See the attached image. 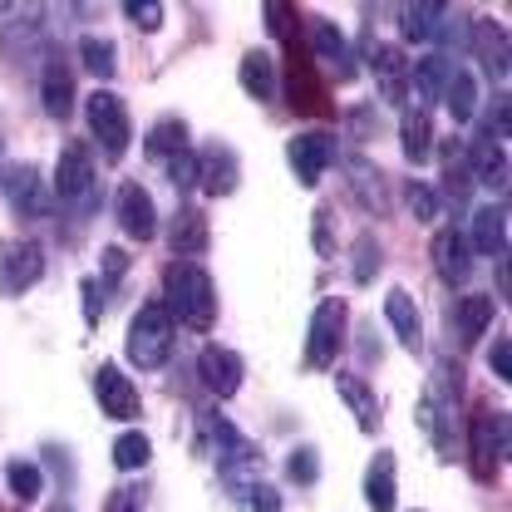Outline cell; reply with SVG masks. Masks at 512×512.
<instances>
[{
  "mask_svg": "<svg viewBox=\"0 0 512 512\" xmlns=\"http://www.w3.org/2000/svg\"><path fill=\"white\" fill-rule=\"evenodd\" d=\"M94 399H99V414H109V419H119V424H124V419H138V384L128 380L114 360L94 370Z\"/></svg>",
  "mask_w": 512,
  "mask_h": 512,
  "instance_id": "obj_12",
  "label": "cell"
},
{
  "mask_svg": "<svg viewBox=\"0 0 512 512\" xmlns=\"http://www.w3.org/2000/svg\"><path fill=\"white\" fill-rule=\"evenodd\" d=\"M148 458H153L148 434H133V429H128V434H119V439H114V468H119V473H138Z\"/></svg>",
  "mask_w": 512,
  "mask_h": 512,
  "instance_id": "obj_38",
  "label": "cell"
},
{
  "mask_svg": "<svg viewBox=\"0 0 512 512\" xmlns=\"http://www.w3.org/2000/svg\"><path fill=\"white\" fill-rule=\"evenodd\" d=\"M508 453V409H478L468 424V473L478 483H493Z\"/></svg>",
  "mask_w": 512,
  "mask_h": 512,
  "instance_id": "obj_4",
  "label": "cell"
},
{
  "mask_svg": "<svg viewBox=\"0 0 512 512\" xmlns=\"http://www.w3.org/2000/svg\"><path fill=\"white\" fill-rule=\"evenodd\" d=\"M468 252L493 256V261H503V256H508V207H503V202H498V207L488 202V207H478V212H473Z\"/></svg>",
  "mask_w": 512,
  "mask_h": 512,
  "instance_id": "obj_18",
  "label": "cell"
},
{
  "mask_svg": "<svg viewBox=\"0 0 512 512\" xmlns=\"http://www.w3.org/2000/svg\"><path fill=\"white\" fill-rule=\"evenodd\" d=\"M237 178H242V163H237L232 143H217L212 138L197 153V188L207 192V197H227V192H237Z\"/></svg>",
  "mask_w": 512,
  "mask_h": 512,
  "instance_id": "obj_13",
  "label": "cell"
},
{
  "mask_svg": "<svg viewBox=\"0 0 512 512\" xmlns=\"http://www.w3.org/2000/svg\"><path fill=\"white\" fill-rule=\"evenodd\" d=\"M237 79H242V89L252 94L256 104H271L276 99V60H271V50H247Z\"/></svg>",
  "mask_w": 512,
  "mask_h": 512,
  "instance_id": "obj_27",
  "label": "cell"
},
{
  "mask_svg": "<svg viewBox=\"0 0 512 512\" xmlns=\"http://www.w3.org/2000/svg\"><path fill=\"white\" fill-rule=\"evenodd\" d=\"M345 301L340 296H325L316 306V316H311V330H306V370H330L335 365V355L345 350Z\"/></svg>",
  "mask_w": 512,
  "mask_h": 512,
  "instance_id": "obj_8",
  "label": "cell"
},
{
  "mask_svg": "<svg viewBox=\"0 0 512 512\" xmlns=\"http://www.w3.org/2000/svg\"><path fill=\"white\" fill-rule=\"evenodd\" d=\"M394 453L380 448L375 458H370V468H365V503L370 512H394Z\"/></svg>",
  "mask_w": 512,
  "mask_h": 512,
  "instance_id": "obj_28",
  "label": "cell"
},
{
  "mask_svg": "<svg viewBox=\"0 0 512 512\" xmlns=\"http://www.w3.org/2000/svg\"><path fill=\"white\" fill-rule=\"evenodd\" d=\"M399 148H404V158L419 168V163H429V153H434V124H429V109L419 104V109H404V119H399Z\"/></svg>",
  "mask_w": 512,
  "mask_h": 512,
  "instance_id": "obj_26",
  "label": "cell"
},
{
  "mask_svg": "<svg viewBox=\"0 0 512 512\" xmlns=\"http://www.w3.org/2000/svg\"><path fill=\"white\" fill-rule=\"evenodd\" d=\"M429 252H434V271L444 276L448 286H463V281H468V271H473V252H468V237H463L458 227H439Z\"/></svg>",
  "mask_w": 512,
  "mask_h": 512,
  "instance_id": "obj_17",
  "label": "cell"
},
{
  "mask_svg": "<svg viewBox=\"0 0 512 512\" xmlns=\"http://www.w3.org/2000/svg\"><path fill=\"white\" fill-rule=\"evenodd\" d=\"M188 148V124L183 119H158V124L148 128V153L153 158H173V153H183Z\"/></svg>",
  "mask_w": 512,
  "mask_h": 512,
  "instance_id": "obj_37",
  "label": "cell"
},
{
  "mask_svg": "<svg viewBox=\"0 0 512 512\" xmlns=\"http://www.w3.org/2000/svg\"><path fill=\"white\" fill-rule=\"evenodd\" d=\"M350 173H355V188H360V197H365V207H375V212H384V188H380V173L370 168V163H350Z\"/></svg>",
  "mask_w": 512,
  "mask_h": 512,
  "instance_id": "obj_42",
  "label": "cell"
},
{
  "mask_svg": "<svg viewBox=\"0 0 512 512\" xmlns=\"http://www.w3.org/2000/svg\"><path fill=\"white\" fill-rule=\"evenodd\" d=\"M55 192L74 212H94L99 202V178H94V158L84 143H64L60 163H55Z\"/></svg>",
  "mask_w": 512,
  "mask_h": 512,
  "instance_id": "obj_7",
  "label": "cell"
},
{
  "mask_svg": "<svg viewBox=\"0 0 512 512\" xmlns=\"http://www.w3.org/2000/svg\"><path fill=\"white\" fill-rule=\"evenodd\" d=\"M404 202H409L414 222H439V192L429 188V183H409V188H404Z\"/></svg>",
  "mask_w": 512,
  "mask_h": 512,
  "instance_id": "obj_41",
  "label": "cell"
},
{
  "mask_svg": "<svg viewBox=\"0 0 512 512\" xmlns=\"http://www.w3.org/2000/svg\"><path fill=\"white\" fill-rule=\"evenodd\" d=\"M286 89H291V109H296V114H330V104H325V84L316 79V64L306 60V55H296V50H291Z\"/></svg>",
  "mask_w": 512,
  "mask_h": 512,
  "instance_id": "obj_19",
  "label": "cell"
},
{
  "mask_svg": "<svg viewBox=\"0 0 512 512\" xmlns=\"http://www.w3.org/2000/svg\"><path fill=\"white\" fill-rule=\"evenodd\" d=\"M5 488H10V498H15V503H35V498H40V488H45V478H40V468H35V463L10 458V463H5Z\"/></svg>",
  "mask_w": 512,
  "mask_h": 512,
  "instance_id": "obj_35",
  "label": "cell"
},
{
  "mask_svg": "<svg viewBox=\"0 0 512 512\" xmlns=\"http://www.w3.org/2000/svg\"><path fill=\"white\" fill-rule=\"evenodd\" d=\"M316 247L330 252V212H316Z\"/></svg>",
  "mask_w": 512,
  "mask_h": 512,
  "instance_id": "obj_50",
  "label": "cell"
},
{
  "mask_svg": "<svg viewBox=\"0 0 512 512\" xmlns=\"http://www.w3.org/2000/svg\"><path fill=\"white\" fill-rule=\"evenodd\" d=\"M84 119H89V133L99 138V153L109 158V163H119L128 153V109L124 99L114 94V89H94L89 99H84Z\"/></svg>",
  "mask_w": 512,
  "mask_h": 512,
  "instance_id": "obj_6",
  "label": "cell"
},
{
  "mask_svg": "<svg viewBox=\"0 0 512 512\" xmlns=\"http://www.w3.org/2000/svg\"><path fill=\"white\" fill-rule=\"evenodd\" d=\"M202 434L212 439V458H217L222 478H247L261 468V448L247 434H237L227 414H202Z\"/></svg>",
  "mask_w": 512,
  "mask_h": 512,
  "instance_id": "obj_5",
  "label": "cell"
},
{
  "mask_svg": "<svg viewBox=\"0 0 512 512\" xmlns=\"http://www.w3.org/2000/svg\"><path fill=\"white\" fill-rule=\"evenodd\" d=\"M104 512H143V493H138V488H114Z\"/></svg>",
  "mask_w": 512,
  "mask_h": 512,
  "instance_id": "obj_48",
  "label": "cell"
},
{
  "mask_svg": "<svg viewBox=\"0 0 512 512\" xmlns=\"http://www.w3.org/2000/svg\"><path fill=\"white\" fill-rule=\"evenodd\" d=\"M335 394L350 404V414H355V424H360L365 434L380 429V399H375V389L360 380V375H335Z\"/></svg>",
  "mask_w": 512,
  "mask_h": 512,
  "instance_id": "obj_24",
  "label": "cell"
},
{
  "mask_svg": "<svg viewBox=\"0 0 512 512\" xmlns=\"http://www.w3.org/2000/svg\"><path fill=\"white\" fill-rule=\"evenodd\" d=\"M163 296H168V316H178L188 330H212L217 320V286L197 261H173L163 271Z\"/></svg>",
  "mask_w": 512,
  "mask_h": 512,
  "instance_id": "obj_1",
  "label": "cell"
},
{
  "mask_svg": "<svg viewBox=\"0 0 512 512\" xmlns=\"http://www.w3.org/2000/svg\"><path fill=\"white\" fill-rule=\"evenodd\" d=\"M124 350H128V360H133L138 370H163L168 355H173V316H168L158 301L138 306V316L128 320Z\"/></svg>",
  "mask_w": 512,
  "mask_h": 512,
  "instance_id": "obj_3",
  "label": "cell"
},
{
  "mask_svg": "<svg viewBox=\"0 0 512 512\" xmlns=\"http://www.w3.org/2000/svg\"><path fill=\"white\" fill-rule=\"evenodd\" d=\"M444 10L448 5H434V0H424V5H404V20H399L404 40H434V30H439Z\"/></svg>",
  "mask_w": 512,
  "mask_h": 512,
  "instance_id": "obj_36",
  "label": "cell"
},
{
  "mask_svg": "<svg viewBox=\"0 0 512 512\" xmlns=\"http://www.w3.org/2000/svg\"><path fill=\"white\" fill-rule=\"evenodd\" d=\"M45 276V252L35 242H10L0 247V296H20Z\"/></svg>",
  "mask_w": 512,
  "mask_h": 512,
  "instance_id": "obj_11",
  "label": "cell"
},
{
  "mask_svg": "<svg viewBox=\"0 0 512 512\" xmlns=\"http://www.w3.org/2000/svg\"><path fill=\"white\" fill-rule=\"evenodd\" d=\"M79 60H84V69H89L99 84H109L114 69H119V50H114V40H104V35H84V40H79Z\"/></svg>",
  "mask_w": 512,
  "mask_h": 512,
  "instance_id": "obj_34",
  "label": "cell"
},
{
  "mask_svg": "<svg viewBox=\"0 0 512 512\" xmlns=\"http://www.w3.org/2000/svg\"><path fill=\"white\" fill-rule=\"evenodd\" d=\"M0 192H5L10 212H15V217H25V222H40V217L50 212V192H45V178H40V168H35V163L5 168Z\"/></svg>",
  "mask_w": 512,
  "mask_h": 512,
  "instance_id": "obj_9",
  "label": "cell"
},
{
  "mask_svg": "<svg viewBox=\"0 0 512 512\" xmlns=\"http://www.w3.org/2000/svg\"><path fill=\"white\" fill-rule=\"evenodd\" d=\"M40 99H45V114L50 119H69L74 114V74L64 60H50L40 74Z\"/></svg>",
  "mask_w": 512,
  "mask_h": 512,
  "instance_id": "obj_22",
  "label": "cell"
},
{
  "mask_svg": "<svg viewBox=\"0 0 512 512\" xmlns=\"http://www.w3.org/2000/svg\"><path fill=\"white\" fill-rule=\"evenodd\" d=\"M463 168H468L473 183H483V188H493V192H508V153H503V143H493V138H473Z\"/></svg>",
  "mask_w": 512,
  "mask_h": 512,
  "instance_id": "obj_20",
  "label": "cell"
},
{
  "mask_svg": "<svg viewBox=\"0 0 512 512\" xmlns=\"http://www.w3.org/2000/svg\"><path fill=\"white\" fill-rule=\"evenodd\" d=\"M0 148H5V143H0ZM0 178H5V173H0Z\"/></svg>",
  "mask_w": 512,
  "mask_h": 512,
  "instance_id": "obj_52",
  "label": "cell"
},
{
  "mask_svg": "<svg viewBox=\"0 0 512 512\" xmlns=\"http://www.w3.org/2000/svg\"><path fill=\"white\" fill-rule=\"evenodd\" d=\"M384 320H389V330L399 335L404 350H419V345H424V320H419V306H414V296H409L404 286H394V291L384 296Z\"/></svg>",
  "mask_w": 512,
  "mask_h": 512,
  "instance_id": "obj_21",
  "label": "cell"
},
{
  "mask_svg": "<svg viewBox=\"0 0 512 512\" xmlns=\"http://www.w3.org/2000/svg\"><path fill=\"white\" fill-rule=\"evenodd\" d=\"M197 375L207 384V394H217V399H232L237 389H242V355L237 350H227V345H207L202 355H197Z\"/></svg>",
  "mask_w": 512,
  "mask_h": 512,
  "instance_id": "obj_15",
  "label": "cell"
},
{
  "mask_svg": "<svg viewBox=\"0 0 512 512\" xmlns=\"http://www.w3.org/2000/svg\"><path fill=\"white\" fill-rule=\"evenodd\" d=\"M380 266H384V256H380V242H375L370 232H360V237H355V281H360V286H370Z\"/></svg>",
  "mask_w": 512,
  "mask_h": 512,
  "instance_id": "obj_40",
  "label": "cell"
},
{
  "mask_svg": "<svg viewBox=\"0 0 512 512\" xmlns=\"http://www.w3.org/2000/svg\"><path fill=\"white\" fill-rule=\"evenodd\" d=\"M458 394H463V370L439 360L434 365V380L419 399V424L429 429V439L439 444L444 458H453V419H458Z\"/></svg>",
  "mask_w": 512,
  "mask_h": 512,
  "instance_id": "obj_2",
  "label": "cell"
},
{
  "mask_svg": "<svg viewBox=\"0 0 512 512\" xmlns=\"http://www.w3.org/2000/svg\"><path fill=\"white\" fill-rule=\"evenodd\" d=\"M286 158H291V173L301 188H316L325 178V168L335 163V138L330 133H296L286 143Z\"/></svg>",
  "mask_w": 512,
  "mask_h": 512,
  "instance_id": "obj_10",
  "label": "cell"
},
{
  "mask_svg": "<svg viewBox=\"0 0 512 512\" xmlns=\"http://www.w3.org/2000/svg\"><path fill=\"white\" fill-rule=\"evenodd\" d=\"M311 55L325 64V74H330L335 84H350V79H355V50H350V40L335 30V20H316V25H311Z\"/></svg>",
  "mask_w": 512,
  "mask_h": 512,
  "instance_id": "obj_14",
  "label": "cell"
},
{
  "mask_svg": "<svg viewBox=\"0 0 512 512\" xmlns=\"http://www.w3.org/2000/svg\"><path fill=\"white\" fill-rule=\"evenodd\" d=\"M168 247L178 261H192V256L207 252V217L197 212V207H183L178 217H173V227H168Z\"/></svg>",
  "mask_w": 512,
  "mask_h": 512,
  "instance_id": "obj_25",
  "label": "cell"
},
{
  "mask_svg": "<svg viewBox=\"0 0 512 512\" xmlns=\"http://www.w3.org/2000/svg\"><path fill=\"white\" fill-rule=\"evenodd\" d=\"M124 15L133 20V25H138V30H148V35L163 25V5H158V0H128Z\"/></svg>",
  "mask_w": 512,
  "mask_h": 512,
  "instance_id": "obj_44",
  "label": "cell"
},
{
  "mask_svg": "<svg viewBox=\"0 0 512 512\" xmlns=\"http://www.w3.org/2000/svg\"><path fill=\"white\" fill-rule=\"evenodd\" d=\"M488 370H493L503 384L512 380V340L508 335H498V340H493V350H488Z\"/></svg>",
  "mask_w": 512,
  "mask_h": 512,
  "instance_id": "obj_46",
  "label": "cell"
},
{
  "mask_svg": "<svg viewBox=\"0 0 512 512\" xmlns=\"http://www.w3.org/2000/svg\"><path fill=\"white\" fill-rule=\"evenodd\" d=\"M227 498L237 512H281V493L261 478H227Z\"/></svg>",
  "mask_w": 512,
  "mask_h": 512,
  "instance_id": "obj_31",
  "label": "cell"
},
{
  "mask_svg": "<svg viewBox=\"0 0 512 512\" xmlns=\"http://www.w3.org/2000/svg\"><path fill=\"white\" fill-rule=\"evenodd\" d=\"M168 183H173L178 192L197 188V153H192V148H183V153L168 158Z\"/></svg>",
  "mask_w": 512,
  "mask_h": 512,
  "instance_id": "obj_43",
  "label": "cell"
},
{
  "mask_svg": "<svg viewBox=\"0 0 512 512\" xmlns=\"http://www.w3.org/2000/svg\"><path fill=\"white\" fill-rule=\"evenodd\" d=\"M468 45L483 55V69L508 79V35L493 25V20H468Z\"/></svg>",
  "mask_w": 512,
  "mask_h": 512,
  "instance_id": "obj_23",
  "label": "cell"
},
{
  "mask_svg": "<svg viewBox=\"0 0 512 512\" xmlns=\"http://www.w3.org/2000/svg\"><path fill=\"white\" fill-rule=\"evenodd\" d=\"M448 104V114H453V124H468L473 114H478V84H473V74L463 69V64H453L444 79V94H439Z\"/></svg>",
  "mask_w": 512,
  "mask_h": 512,
  "instance_id": "obj_29",
  "label": "cell"
},
{
  "mask_svg": "<svg viewBox=\"0 0 512 512\" xmlns=\"http://www.w3.org/2000/svg\"><path fill=\"white\" fill-rule=\"evenodd\" d=\"M99 256H104V276H109V281H119V276L128 271V252H124V247H104Z\"/></svg>",
  "mask_w": 512,
  "mask_h": 512,
  "instance_id": "obj_49",
  "label": "cell"
},
{
  "mask_svg": "<svg viewBox=\"0 0 512 512\" xmlns=\"http://www.w3.org/2000/svg\"><path fill=\"white\" fill-rule=\"evenodd\" d=\"M55 512H69V508H55Z\"/></svg>",
  "mask_w": 512,
  "mask_h": 512,
  "instance_id": "obj_51",
  "label": "cell"
},
{
  "mask_svg": "<svg viewBox=\"0 0 512 512\" xmlns=\"http://www.w3.org/2000/svg\"><path fill=\"white\" fill-rule=\"evenodd\" d=\"M114 212H119V227L133 242H148L158 232V207H153V197H148L143 183H124L119 197H114Z\"/></svg>",
  "mask_w": 512,
  "mask_h": 512,
  "instance_id": "obj_16",
  "label": "cell"
},
{
  "mask_svg": "<svg viewBox=\"0 0 512 512\" xmlns=\"http://www.w3.org/2000/svg\"><path fill=\"white\" fill-rule=\"evenodd\" d=\"M453 60L448 55H424V60H409V84H414V94L419 99H439L444 94V79Z\"/></svg>",
  "mask_w": 512,
  "mask_h": 512,
  "instance_id": "obj_33",
  "label": "cell"
},
{
  "mask_svg": "<svg viewBox=\"0 0 512 512\" xmlns=\"http://www.w3.org/2000/svg\"><path fill=\"white\" fill-rule=\"evenodd\" d=\"M79 296H84V320L99 325V320H104V286H99L94 276H84V281H79Z\"/></svg>",
  "mask_w": 512,
  "mask_h": 512,
  "instance_id": "obj_45",
  "label": "cell"
},
{
  "mask_svg": "<svg viewBox=\"0 0 512 512\" xmlns=\"http://www.w3.org/2000/svg\"><path fill=\"white\" fill-rule=\"evenodd\" d=\"M488 325H493V296H463L453 306V330H458L463 345H473Z\"/></svg>",
  "mask_w": 512,
  "mask_h": 512,
  "instance_id": "obj_32",
  "label": "cell"
},
{
  "mask_svg": "<svg viewBox=\"0 0 512 512\" xmlns=\"http://www.w3.org/2000/svg\"><path fill=\"white\" fill-rule=\"evenodd\" d=\"M286 478L291 483H301V488H311V483H320V453L311 444L291 448V458H286Z\"/></svg>",
  "mask_w": 512,
  "mask_h": 512,
  "instance_id": "obj_39",
  "label": "cell"
},
{
  "mask_svg": "<svg viewBox=\"0 0 512 512\" xmlns=\"http://www.w3.org/2000/svg\"><path fill=\"white\" fill-rule=\"evenodd\" d=\"M266 30H271L276 40H286V35H291V5L271 0V5H266Z\"/></svg>",
  "mask_w": 512,
  "mask_h": 512,
  "instance_id": "obj_47",
  "label": "cell"
},
{
  "mask_svg": "<svg viewBox=\"0 0 512 512\" xmlns=\"http://www.w3.org/2000/svg\"><path fill=\"white\" fill-rule=\"evenodd\" d=\"M375 74H380V89L389 104H404V89H409V60L399 45H375Z\"/></svg>",
  "mask_w": 512,
  "mask_h": 512,
  "instance_id": "obj_30",
  "label": "cell"
}]
</instances>
